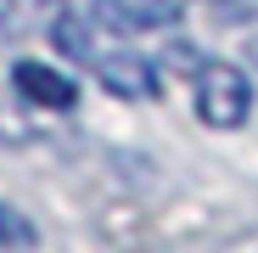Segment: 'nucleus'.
<instances>
[{
  "label": "nucleus",
  "mask_w": 258,
  "mask_h": 253,
  "mask_svg": "<svg viewBox=\"0 0 258 253\" xmlns=\"http://www.w3.org/2000/svg\"><path fill=\"white\" fill-rule=\"evenodd\" d=\"M34 242H39L34 220H28V214H17V208L0 197V253H28Z\"/></svg>",
  "instance_id": "39448f33"
},
{
  "label": "nucleus",
  "mask_w": 258,
  "mask_h": 253,
  "mask_svg": "<svg viewBox=\"0 0 258 253\" xmlns=\"http://www.w3.org/2000/svg\"><path fill=\"white\" fill-rule=\"evenodd\" d=\"M191 96H197V118L208 130H241L252 113V79L236 62H197Z\"/></svg>",
  "instance_id": "f03ea898"
},
{
  "label": "nucleus",
  "mask_w": 258,
  "mask_h": 253,
  "mask_svg": "<svg viewBox=\"0 0 258 253\" xmlns=\"http://www.w3.org/2000/svg\"><path fill=\"white\" fill-rule=\"evenodd\" d=\"M107 28H168L180 17L174 0H101V12H96Z\"/></svg>",
  "instance_id": "20e7f679"
},
{
  "label": "nucleus",
  "mask_w": 258,
  "mask_h": 253,
  "mask_svg": "<svg viewBox=\"0 0 258 253\" xmlns=\"http://www.w3.org/2000/svg\"><path fill=\"white\" fill-rule=\"evenodd\" d=\"M12 84H17V96L34 102V107L68 113V107L79 102V84H73L62 68H51V62H17V68H12Z\"/></svg>",
  "instance_id": "7ed1b4c3"
},
{
  "label": "nucleus",
  "mask_w": 258,
  "mask_h": 253,
  "mask_svg": "<svg viewBox=\"0 0 258 253\" xmlns=\"http://www.w3.org/2000/svg\"><path fill=\"white\" fill-rule=\"evenodd\" d=\"M23 12H28V0H0V28H12V34H17V28H28V17H23Z\"/></svg>",
  "instance_id": "423d86ee"
},
{
  "label": "nucleus",
  "mask_w": 258,
  "mask_h": 253,
  "mask_svg": "<svg viewBox=\"0 0 258 253\" xmlns=\"http://www.w3.org/2000/svg\"><path fill=\"white\" fill-rule=\"evenodd\" d=\"M51 39H56L68 57H79L84 68L101 79V90H112L118 102H152V96H157V73H152V62L135 57L129 45H101L96 28L84 23V12H68V6H62V17L51 23Z\"/></svg>",
  "instance_id": "f257e3e1"
}]
</instances>
